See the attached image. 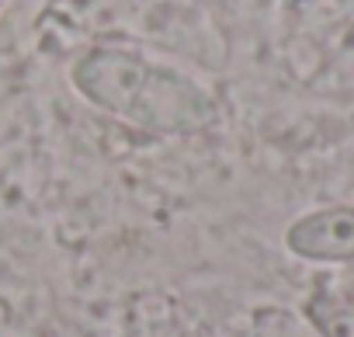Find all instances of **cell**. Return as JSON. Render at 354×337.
I'll return each mask as SVG.
<instances>
[{
    "mask_svg": "<svg viewBox=\"0 0 354 337\" xmlns=\"http://www.w3.org/2000/svg\"><path fill=\"white\" fill-rule=\"evenodd\" d=\"M285 247L316 264H354V206H326L285 230Z\"/></svg>",
    "mask_w": 354,
    "mask_h": 337,
    "instance_id": "2",
    "label": "cell"
},
{
    "mask_svg": "<svg viewBox=\"0 0 354 337\" xmlns=\"http://www.w3.org/2000/svg\"><path fill=\"white\" fill-rule=\"evenodd\" d=\"M306 316L319 330V337H354V302L351 299L316 292L306 302Z\"/></svg>",
    "mask_w": 354,
    "mask_h": 337,
    "instance_id": "3",
    "label": "cell"
},
{
    "mask_svg": "<svg viewBox=\"0 0 354 337\" xmlns=\"http://www.w3.org/2000/svg\"><path fill=\"white\" fill-rule=\"evenodd\" d=\"M70 84L97 111L149 136H192L219 118L198 77L129 46H91L73 60Z\"/></svg>",
    "mask_w": 354,
    "mask_h": 337,
    "instance_id": "1",
    "label": "cell"
}]
</instances>
